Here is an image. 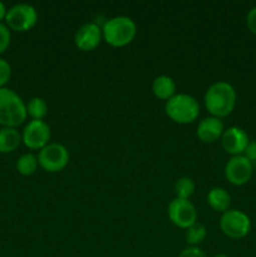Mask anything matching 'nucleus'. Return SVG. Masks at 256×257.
<instances>
[{"instance_id": "f257e3e1", "label": "nucleus", "mask_w": 256, "mask_h": 257, "mask_svg": "<svg viewBox=\"0 0 256 257\" xmlns=\"http://www.w3.org/2000/svg\"><path fill=\"white\" fill-rule=\"evenodd\" d=\"M236 90L230 83L216 82L207 88L203 97L206 109L212 117L223 118L232 113L236 105Z\"/></svg>"}, {"instance_id": "f03ea898", "label": "nucleus", "mask_w": 256, "mask_h": 257, "mask_svg": "<svg viewBox=\"0 0 256 257\" xmlns=\"http://www.w3.org/2000/svg\"><path fill=\"white\" fill-rule=\"evenodd\" d=\"M103 39L114 48H122L132 43L137 34V25L131 18L119 15L110 18L102 28Z\"/></svg>"}, {"instance_id": "7ed1b4c3", "label": "nucleus", "mask_w": 256, "mask_h": 257, "mask_svg": "<svg viewBox=\"0 0 256 257\" xmlns=\"http://www.w3.org/2000/svg\"><path fill=\"white\" fill-rule=\"evenodd\" d=\"M27 105L22 98L9 88H0V124L15 128L27 118Z\"/></svg>"}, {"instance_id": "20e7f679", "label": "nucleus", "mask_w": 256, "mask_h": 257, "mask_svg": "<svg viewBox=\"0 0 256 257\" xmlns=\"http://www.w3.org/2000/svg\"><path fill=\"white\" fill-rule=\"evenodd\" d=\"M165 112L175 123L188 124L200 115V104L192 95L178 93L166 102Z\"/></svg>"}, {"instance_id": "39448f33", "label": "nucleus", "mask_w": 256, "mask_h": 257, "mask_svg": "<svg viewBox=\"0 0 256 257\" xmlns=\"http://www.w3.org/2000/svg\"><path fill=\"white\" fill-rule=\"evenodd\" d=\"M220 228L222 233L233 240L246 237L251 230V220L240 210H227L220 218Z\"/></svg>"}, {"instance_id": "423d86ee", "label": "nucleus", "mask_w": 256, "mask_h": 257, "mask_svg": "<svg viewBox=\"0 0 256 257\" xmlns=\"http://www.w3.org/2000/svg\"><path fill=\"white\" fill-rule=\"evenodd\" d=\"M39 166L47 172H59L69 163V152L67 147L60 143H49L38 155Z\"/></svg>"}, {"instance_id": "0eeeda50", "label": "nucleus", "mask_w": 256, "mask_h": 257, "mask_svg": "<svg viewBox=\"0 0 256 257\" xmlns=\"http://www.w3.org/2000/svg\"><path fill=\"white\" fill-rule=\"evenodd\" d=\"M5 20L10 29L15 32H27L37 24L38 13L33 5L20 3L8 10Z\"/></svg>"}, {"instance_id": "6e6552de", "label": "nucleus", "mask_w": 256, "mask_h": 257, "mask_svg": "<svg viewBox=\"0 0 256 257\" xmlns=\"http://www.w3.org/2000/svg\"><path fill=\"white\" fill-rule=\"evenodd\" d=\"M167 213L173 225L180 228H185V230L191 227L197 220V212L190 200L173 198L168 205Z\"/></svg>"}, {"instance_id": "1a4fd4ad", "label": "nucleus", "mask_w": 256, "mask_h": 257, "mask_svg": "<svg viewBox=\"0 0 256 257\" xmlns=\"http://www.w3.org/2000/svg\"><path fill=\"white\" fill-rule=\"evenodd\" d=\"M52 131L44 120L32 119L23 131L22 141L30 150H43L49 145Z\"/></svg>"}, {"instance_id": "9d476101", "label": "nucleus", "mask_w": 256, "mask_h": 257, "mask_svg": "<svg viewBox=\"0 0 256 257\" xmlns=\"http://www.w3.org/2000/svg\"><path fill=\"white\" fill-rule=\"evenodd\" d=\"M252 163L245 156H233L225 165V177L231 185L243 186L252 177Z\"/></svg>"}, {"instance_id": "9b49d317", "label": "nucleus", "mask_w": 256, "mask_h": 257, "mask_svg": "<svg viewBox=\"0 0 256 257\" xmlns=\"http://www.w3.org/2000/svg\"><path fill=\"white\" fill-rule=\"evenodd\" d=\"M248 135L240 127H230L223 131V135L221 137V145L226 153L233 156H242L247 147Z\"/></svg>"}, {"instance_id": "f8f14e48", "label": "nucleus", "mask_w": 256, "mask_h": 257, "mask_svg": "<svg viewBox=\"0 0 256 257\" xmlns=\"http://www.w3.org/2000/svg\"><path fill=\"white\" fill-rule=\"evenodd\" d=\"M102 29L94 23H85L74 35V43L82 52H92L102 42Z\"/></svg>"}, {"instance_id": "ddd939ff", "label": "nucleus", "mask_w": 256, "mask_h": 257, "mask_svg": "<svg viewBox=\"0 0 256 257\" xmlns=\"http://www.w3.org/2000/svg\"><path fill=\"white\" fill-rule=\"evenodd\" d=\"M223 123L220 118L207 117L203 118L197 125V137L203 143H213L220 140L223 135Z\"/></svg>"}, {"instance_id": "4468645a", "label": "nucleus", "mask_w": 256, "mask_h": 257, "mask_svg": "<svg viewBox=\"0 0 256 257\" xmlns=\"http://www.w3.org/2000/svg\"><path fill=\"white\" fill-rule=\"evenodd\" d=\"M152 92L158 99H171L176 94L175 80L168 75H158L152 83Z\"/></svg>"}, {"instance_id": "2eb2a0df", "label": "nucleus", "mask_w": 256, "mask_h": 257, "mask_svg": "<svg viewBox=\"0 0 256 257\" xmlns=\"http://www.w3.org/2000/svg\"><path fill=\"white\" fill-rule=\"evenodd\" d=\"M207 203L213 211L223 213L227 210H230L231 196L225 188L215 187L208 192Z\"/></svg>"}, {"instance_id": "dca6fc26", "label": "nucleus", "mask_w": 256, "mask_h": 257, "mask_svg": "<svg viewBox=\"0 0 256 257\" xmlns=\"http://www.w3.org/2000/svg\"><path fill=\"white\" fill-rule=\"evenodd\" d=\"M22 142V136L15 128H0V152L10 153L17 150Z\"/></svg>"}, {"instance_id": "f3484780", "label": "nucleus", "mask_w": 256, "mask_h": 257, "mask_svg": "<svg viewBox=\"0 0 256 257\" xmlns=\"http://www.w3.org/2000/svg\"><path fill=\"white\" fill-rule=\"evenodd\" d=\"M38 166H39L38 157H35L33 153H25V155L20 156L18 160L17 170L23 176H32L35 173Z\"/></svg>"}, {"instance_id": "a211bd4d", "label": "nucleus", "mask_w": 256, "mask_h": 257, "mask_svg": "<svg viewBox=\"0 0 256 257\" xmlns=\"http://www.w3.org/2000/svg\"><path fill=\"white\" fill-rule=\"evenodd\" d=\"M27 113L34 120H43L48 114V104L40 97H34L27 104Z\"/></svg>"}, {"instance_id": "6ab92c4d", "label": "nucleus", "mask_w": 256, "mask_h": 257, "mask_svg": "<svg viewBox=\"0 0 256 257\" xmlns=\"http://www.w3.org/2000/svg\"><path fill=\"white\" fill-rule=\"evenodd\" d=\"M196 185L190 177H181L175 183L176 197L181 200H190L191 196L195 193Z\"/></svg>"}, {"instance_id": "aec40b11", "label": "nucleus", "mask_w": 256, "mask_h": 257, "mask_svg": "<svg viewBox=\"0 0 256 257\" xmlns=\"http://www.w3.org/2000/svg\"><path fill=\"white\" fill-rule=\"evenodd\" d=\"M206 236H207V231H206L205 226L200 225L197 222L193 223L186 231V241H187V243H190L192 246H196L202 242L206 238Z\"/></svg>"}, {"instance_id": "412c9836", "label": "nucleus", "mask_w": 256, "mask_h": 257, "mask_svg": "<svg viewBox=\"0 0 256 257\" xmlns=\"http://www.w3.org/2000/svg\"><path fill=\"white\" fill-rule=\"evenodd\" d=\"M12 77V67L5 59L0 58V88H4V85L9 82Z\"/></svg>"}, {"instance_id": "4be33fe9", "label": "nucleus", "mask_w": 256, "mask_h": 257, "mask_svg": "<svg viewBox=\"0 0 256 257\" xmlns=\"http://www.w3.org/2000/svg\"><path fill=\"white\" fill-rule=\"evenodd\" d=\"M10 39H12V35H10L9 28L0 23V54L9 48Z\"/></svg>"}, {"instance_id": "5701e85b", "label": "nucleus", "mask_w": 256, "mask_h": 257, "mask_svg": "<svg viewBox=\"0 0 256 257\" xmlns=\"http://www.w3.org/2000/svg\"><path fill=\"white\" fill-rule=\"evenodd\" d=\"M178 257H207L206 253L201 250L197 246H191V247L185 248L183 251H181V253Z\"/></svg>"}, {"instance_id": "b1692460", "label": "nucleus", "mask_w": 256, "mask_h": 257, "mask_svg": "<svg viewBox=\"0 0 256 257\" xmlns=\"http://www.w3.org/2000/svg\"><path fill=\"white\" fill-rule=\"evenodd\" d=\"M246 25H247L248 30L253 35H256V7L248 10L247 15H246Z\"/></svg>"}, {"instance_id": "393cba45", "label": "nucleus", "mask_w": 256, "mask_h": 257, "mask_svg": "<svg viewBox=\"0 0 256 257\" xmlns=\"http://www.w3.org/2000/svg\"><path fill=\"white\" fill-rule=\"evenodd\" d=\"M251 163L256 162V141H250L243 155Z\"/></svg>"}, {"instance_id": "a878e982", "label": "nucleus", "mask_w": 256, "mask_h": 257, "mask_svg": "<svg viewBox=\"0 0 256 257\" xmlns=\"http://www.w3.org/2000/svg\"><path fill=\"white\" fill-rule=\"evenodd\" d=\"M7 13H8L7 8H5V5L0 2V22H2L5 17H7Z\"/></svg>"}, {"instance_id": "bb28decb", "label": "nucleus", "mask_w": 256, "mask_h": 257, "mask_svg": "<svg viewBox=\"0 0 256 257\" xmlns=\"http://www.w3.org/2000/svg\"><path fill=\"white\" fill-rule=\"evenodd\" d=\"M213 257H228V256H226V255H216V256H213Z\"/></svg>"}]
</instances>
